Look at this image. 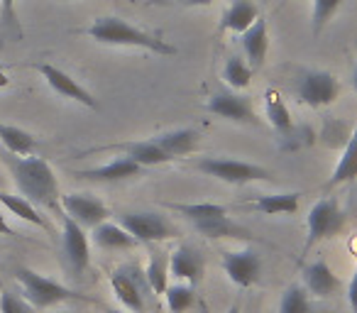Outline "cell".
I'll list each match as a JSON object with an SVG mask.
<instances>
[{
	"label": "cell",
	"instance_id": "obj_22",
	"mask_svg": "<svg viewBox=\"0 0 357 313\" xmlns=\"http://www.w3.org/2000/svg\"><path fill=\"white\" fill-rule=\"evenodd\" d=\"M298 199L301 194L289 191V194H267L257 196L248 204V208L257 211L262 215H294L298 211Z\"/></svg>",
	"mask_w": 357,
	"mask_h": 313
},
{
	"label": "cell",
	"instance_id": "obj_10",
	"mask_svg": "<svg viewBox=\"0 0 357 313\" xmlns=\"http://www.w3.org/2000/svg\"><path fill=\"white\" fill-rule=\"evenodd\" d=\"M206 108H208V113L218 115L223 120H230V123H240V125L259 123L257 113L252 108V100L245 98L243 93H235V91H218V93H213Z\"/></svg>",
	"mask_w": 357,
	"mask_h": 313
},
{
	"label": "cell",
	"instance_id": "obj_23",
	"mask_svg": "<svg viewBox=\"0 0 357 313\" xmlns=\"http://www.w3.org/2000/svg\"><path fill=\"white\" fill-rule=\"evenodd\" d=\"M194 228L199 230L204 238H211V240H252L250 230H245L243 225L233 223L230 215H215V218H208V220H201V223H194Z\"/></svg>",
	"mask_w": 357,
	"mask_h": 313
},
{
	"label": "cell",
	"instance_id": "obj_20",
	"mask_svg": "<svg viewBox=\"0 0 357 313\" xmlns=\"http://www.w3.org/2000/svg\"><path fill=\"white\" fill-rule=\"evenodd\" d=\"M91 238H93V243L98 245L100 250H110V252H118V250H132L139 245L137 240H135L132 235L123 228V225L108 223V220H103L100 225H96Z\"/></svg>",
	"mask_w": 357,
	"mask_h": 313
},
{
	"label": "cell",
	"instance_id": "obj_24",
	"mask_svg": "<svg viewBox=\"0 0 357 313\" xmlns=\"http://www.w3.org/2000/svg\"><path fill=\"white\" fill-rule=\"evenodd\" d=\"M264 115H267L272 128L277 130L282 137H291V135L296 132L294 118H291V113H289L287 103L282 100V93H279V91L269 89L267 93H264Z\"/></svg>",
	"mask_w": 357,
	"mask_h": 313
},
{
	"label": "cell",
	"instance_id": "obj_26",
	"mask_svg": "<svg viewBox=\"0 0 357 313\" xmlns=\"http://www.w3.org/2000/svg\"><path fill=\"white\" fill-rule=\"evenodd\" d=\"M355 179H357V128H355V132H352L350 142H347L345 152L340 154V162H337L335 169H333L331 179H328V189L347 184V181H355Z\"/></svg>",
	"mask_w": 357,
	"mask_h": 313
},
{
	"label": "cell",
	"instance_id": "obj_1",
	"mask_svg": "<svg viewBox=\"0 0 357 313\" xmlns=\"http://www.w3.org/2000/svg\"><path fill=\"white\" fill-rule=\"evenodd\" d=\"M0 160L13 174V181L20 189V196H25L30 204L45 206L50 211H59V181H56L54 169L50 162L42 157H17L10 152H0Z\"/></svg>",
	"mask_w": 357,
	"mask_h": 313
},
{
	"label": "cell",
	"instance_id": "obj_38",
	"mask_svg": "<svg viewBox=\"0 0 357 313\" xmlns=\"http://www.w3.org/2000/svg\"><path fill=\"white\" fill-rule=\"evenodd\" d=\"M0 235H6V238H13V235H15V230H13L10 225L6 223V218H3V213H0Z\"/></svg>",
	"mask_w": 357,
	"mask_h": 313
},
{
	"label": "cell",
	"instance_id": "obj_33",
	"mask_svg": "<svg viewBox=\"0 0 357 313\" xmlns=\"http://www.w3.org/2000/svg\"><path fill=\"white\" fill-rule=\"evenodd\" d=\"M342 0H311V25L313 35H321L323 27L333 20L337 10H340Z\"/></svg>",
	"mask_w": 357,
	"mask_h": 313
},
{
	"label": "cell",
	"instance_id": "obj_29",
	"mask_svg": "<svg viewBox=\"0 0 357 313\" xmlns=\"http://www.w3.org/2000/svg\"><path fill=\"white\" fill-rule=\"evenodd\" d=\"M167 208L181 213L191 225L201 223V220L215 218V215H228V206H220V204H167Z\"/></svg>",
	"mask_w": 357,
	"mask_h": 313
},
{
	"label": "cell",
	"instance_id": "obj_27",
	"mask_svg": "<svg viewBox=\"0 0 357 313\" xmlns=\"http://www.w3.org/2000/svg\"><path fill=\"white\" fill-rule=\"evenodd\" d=\"M0 204L6 206L13 215H17L20 220H27V223L37 225V228H47V220L37 213L35 204H30L25 196H15V194H6V191H0Z\"/></svg>",
	"mask_w": 357,
	"mask_h": 313
},
{
	"label": "cell",
	"instance_id": "obj_28",
	"mask_svg": "<svg viewBox=\"0 0 357 313\" xmlns=\"http://www.w3.org/2000/svg\"><path fill=\"white\" fill-rule=\"evenodd\" d=\"M252 74H255V69L248 64V59H243V56H230L223 66V81L233 91L248 89V86L252 84Z\"/></svg>",
	"mask_w": 357,
	"mask_h": 313
},
{
	"label": "cell",
	"instance_id": "obj_36",
	"mask_svg": "<svg viewBox=\"0 0 357 313\" xmlns=\"http://www.w3.org/2000/svg\"><path fill=\"white\" fill-rule=\"evenodd\" d=\"M347 303H350V308L357 313V269H355V274H352L350 284H347Z\"/></svg>",
	"mask_w": 357,
	"mask_h": 313
},
{
	"label": "cell",
	"instance_id": "obj_6",
	"mask_svg": "<svg viewBox=\"0 0 357 313\" xmlns=\"http://www.w3.org/2000/svg\"><path fill=\"white\" fill-rule=\"evenodd\" d=\"M342 93L340 79L331 71H321V69H306L298 76L296 84V98L303 105L313 110H321L333 105Z\"/></svg>",
	"mask_w": 357,
	"mask_h": 313
},
{
	"label": "cell",
	"instance_id": "obj_12",
	"mask_svg": "<svg viewBox=\"0 0 357 313\" xmlns=\"http://www.w3.org/2000/svg\"><path fill=\"white\" fill-rule=\"evenodd\" d=\"M37 71H40L42 79L47 81V86H50L56 96H61V98H69V100H76V103L86 105V108H91V110L98 108V103H96V98L91 96V91H86L84 86L74 79V76H69L66 71H61L59 66L37 64Z\"/></svg>",
	"mask_w": 357,
	"mask_h": 313
},
{
	"label": "cell",
	"instance_id": "obj_39",
	"mask_svg": "<svg viewBox=\"0 0 357 313\" xmlns=\"http://www.w3.org/2000/svg\"><path fill=\"white\" fill-rule=\"evenodd\" d=\"M10 84V79H8V74L3 69H0V89H6V86Z\"/></svg>",
	"mask_w": 357,
	"mask_h": 313
},
{
	"label": "cell",
	"instance_id": "obj_25",
	"mask_svg": "<svg viewBox=\"0 0 357 313\" xmlns=\"http://www.w3.org/2000/svg\"><path fill=\"white\" fill-rule=\"evenodd\" d=\"M0 142H3L6 152L17 154V157H30V154H35V149H37L35 135H30L22 128H15V125L0 123Z\"/></svg>",
	"mask_w": 357,
	"mask_h": 313
},
{
	"label": "cell",
	"instance_id": "obj_4",
	"mask_svg": "<svg viewBox=\"0 0 357 313\" xmlns=\"http://www.w3.org/2000/svg\"><path fill=\"white\" fill-rule=\"evenodd\" d=\"M196 171L211 176V179H218L223 184L230 186H245L255 184V181H269L272 179V171L264 169L252 162H240L230 160V157H201V160L191 162Z\"/></svg>",
	"mask_w": 357,
	"mask_h": 313
},
{
	"label": "cell",
	"instance_id": "obj_3",
	"mask_svg": "<svg viewBox=\"0 0 357 313\" xmlns=\"http://www.w3.org/2000/svg\"><path fill=\"white\" fill-rule=\"evenodd\" d=\"M15 277L22 287L25 293V301L32 308H52L56 303H66V301H91L84 293H76L74 289L64 287V284L54 282V279L45 277V274L35 272V269L27 267H17Z\"/></svg>",
	"mask_w": 357,
	"mask_h": 313
},
{
	"label": "cell",
	"instance_id": "obj_13",
	"mask_svg": "<svg viewBox=\"0 0 357 313\" xmlns=\"http://www.w3.org/2000/svg\"><path fill=\"white\" fill-rule=\"evenodd\" d=\"M204 272H206L204 254H201L199 247H194V245H178V247L169 254V277L196 287V284L204 279Z\"/></svg>",
	"mask_w": 357,
	"mask_h": 313
},
{
	"label": "cell",
	"instance_id": "obj_40",
	"mask_svg": "<svg viewBox=\"0 0 357 313\" xmlns=\"http://www.w3.org/2000/svg\"><path fill=\"white\" fill-rule=\"evenodd\" d=\"M225 313H240V306H238V303H233V306H230Z\"/></svg>",
	"mask_w": 357,
	"mask_h": 313
},
{
	"label": "cell",
	"instance_id": "obj_34",
	"mask_svg": "<svg viewBox=\"0 0 357 313\" xmlns=\"http://www.w3.org/2000/svg\"><path fill=\"white\" fill-rule=\"evenodd\" d=\"M0 313H32V306L25 298L15 296L13 291H3V296H0Z\"/></svg>",
	"mask_w": 357,
	"mask_h": 313
},
{
	"label": "cell",
	"instance_id": "obj_37",
	"mask_svg": "<svg viewBox=\"0 0 357 313\" xmlns=\"http://www.w3.org/2000/svg\"><path fill=\"white\" fill-rule=\"evenodd\" d=\"M174 6H184V8H208L213 6V0H167Z\"/></svg>",
	"mask_w": 357,
	"mask_h": 313
},
{
	"label": "cell",
	"instance_id": "obj_14",
	"mask_svg": "<svg viewBox=\"0 0 357 313\" xmlns=\"http://www.w3.org/2000/svg\"><path fill=\"white\" fill-rule=\"evenodd\" d=\"M123 152L125 157H130L132 162H137L139 167L149 169V167H159V165H169L174 162L162 147H159L154 139H130V142H118V144H108V147H98L93 152Z\"/></svg>",
	"mask_w": 357,
	"mask_h": 313
},
{
	"label": "cell",
	"instance_id": "obj_5",
	"mask_svg": "<svg viewBox=\"0 0 357 313\" xmlns=\"http://www.w3.org/2000/svg\"><path fill=\"white\" fill-rule=\"evenodd\" d=\"M306 225H308V235L301 250V259L306 257L308 250L316 247L318 243L331 240L342 233V228H345V213H342L340 204H337L335 199H321L308 211Z\"/></svg>",
	"mask_w": 357,
	"mask_h": 313
},
{
	"label": "cell",
	"instance_id": "obj_41",
	"mask_svg": "<svg viewBox=\"0 0 357 313\" xmlns=\"http://www.w3.org/2000/svg\"><path fill=\"white\" fill-rule=\"evenodd\" d=\"M352 86H355V91H357V66H355V71H352Z\"/></svg>",
	"mask_w": 357,
	"mask_h": 313
},
{
	"label": "cell",
	"instance_id": "obj_16",
	"mask_svg": "<svg viewBox=\"0 0 357 313\" xmlns=\"http://www.w3.org/2000/svg\"><path fill=\"white\" fill-rule=\"evenodd\" d=\"M303 289L308 291V296L333 298L340 291V279L328 267V262L313 259V262L303 264Z\"/></svg>",
	"mask_w": 357,
	"mask_h": 313
},
{
	"label": "cell",
	"instance_id": "obj_19",
	"mask_svg": "<svg viewBox=\"0 0 357 313\" xmlns=\"http://www.w3.org/2000/svg\"><path fill=\"white\" fill-rule=\"evenodd\" d=\"M154 142L164 149V152L172 157V160H181V157H189L199 149L201 135L194 128H178V130H169V132L154 135Z\"/></svg>",
	"mask_w": 357,
	"mask_h": 313
},
{
	"label": "cell",
	"instance_id": "obj_32",
	"mask_svg": "<svg viewBox=\"0 0 357 313\" xmlns=\"http://www.w3.org/2000/svg\"><path fill=\"white\" fill-rule=\"evenodd\" d=\"M279 313H311V296L303 289V284H291L282 293Z\"/></svg>",
	"mask_w": 357,
	"mask_h": 313
},
{
	"label": "cell",
	"instance_id": "obj_8",
	"mask_svg": "<svg viewBox=\"0 0 357 313\" xmlns=\"http://www.w3.org/2000/svg\"><path fill=\"white\" fill-rule=\"evenodd\" d=\"M61 252H64V262L74 277H81L89 269L91 264L89 235H86V228H81L66 213L61 215Z\"/></svg>",
	"mask_w": 357,
	"mask_h": 313
},
{
	"label": "cell",
	"instance_id": "obj_21",
	"mask_svg": "<svg viewBox=\"0 0 357 313\" xmlns=\"http://www.w3.org/2000/svg\"><path fill=\"white\" fill-rule=\"evenodd\" d=\"M262 15L259 8L255 6L252 0H233L228 6V10L223 13V20H220V30L235 32V35H243L250 25H252L257 17Z\"/></svg>",
	"mask_w": 357,
	"mask_h": 313
},
{
	"label": "cell",
	"instance_id": "obj_7",
	"mask_svg": "<svg viewBox=\"0 0 357 313\" xmlns=\"http://www.w3.org/2000/svg\"><path fill=\"white\" fill-rule=\"evenodd\" d=\"M118 223L132 235L137 243H164L178 235L174 223L154 211H125L118 215Z\"/></svg>",
	"mask_w": 357,
	"mask_h": 313
},
{
	"label": "cell",
	"instance_id": "obj_11",
	"mask_svg": "<svg viewBox=\"0 0 357 313\" xmlns=\"http://www.w3.org/2000/svg\"><path fill=\"white\" fill-rule=\"evenodd\" d=\"M61 211L69 215L71 220L81 225V228H96L103 220H108L110 211L100 199H96L93 194H66L59 201Z\"/></svg>",
	"mask_w": 357,
	"mask_h": 313
},
{
	"label": "cell",
	"instance_id": "obj_35",
	"mask_svg": "<svg viewBox=\"0 0 357 313\" xmlns=\"http://www.w3.org/2000/svg\"><path fill=\"white\" fill-rule=\"evenodd\" d=\"M15 3L17 0H0V20L8 30H13L17 37L22 35L20 30V22H17V10H15Z\"/></svg>",
	"mask_w": 357,
	"mask_h": 313
},
{
	"label": "cell",
	"instance_id": "obj_2",
	"mask_svg": "<svg viewBox=\"0 0 357 313\" xmlns=\"http://www.w3.org/2000/svg\"><path fill=\"white\" fill-rule=\"evenodd\" d=\"M86 35L98 42V45L137 47V49H147L159 56L176 54V47L169 45L167 40H162L159 35H152V32H147V30H139L137 25H132V22L123 20V17H115V15L96 17V20L86 27Z\"/></svg>",
	"mask_w": 357,
	"mask_h": 313
},
{
	"label": "cell",
	"instance_id": "obj_9",
	"mask_svg": "<svg viewBox=\"0 0 357 313\" xmlns=\"http://www.w3.org/2000/svg\"><path fill=\"white\" fill-rule=\"evenodd\" d=\"M223 269L235 287L250 289L262 277V257L250 247L230 250V252H223Z\"/></svg>",
	"mask_w": 357,
	"mask_h": 313
},
{
	"label": "cell",
	"instance_id": "obj_15",
	"mask_svg": "<svg viewBox=\"0 0 357 313\" xmlns=\"http://www.w3.org/2000/svg\"><path fill=\"white\" fill-rule=\"evenodd\" d=\"M144 167H139L137 162H132L130 157L120 154L113 162L103 167H96V169H81L74 171V176L86 181H98V184H118V181H128V179H137V176L144 174Z\"/></svg>",
	"mask_w": 357,
	"mask_h": 313
},
{
	"label": "cell",
	"instance_id": "obj_18",
	"mask_svg": "<svg viewBox=\"0 0 357 313\" xmlns=\"http://www.w3.org/2000/svg\"><path fill=\"white\" fill-rule=\"evenodd\" d=\"M240 45H243L248 64L252 66V69H262L264 59H267V52H269V27L262 15L240 35Z\"/></svg>",
	"mask_w": 357,
	"mask_h": 313
},
{
	"label": "cell",
	"instance_id": "obj_30",
	"mask_svg": "<svg viewBox=\"0 0 357 313\" xmlns=\"http://www.w3.org/2000/svg\"><path fill=\"white\" fill-rule=\"evenodd\" d=\"M144 279H147V287L157 296H164V291L169 287V259H164L159 252H152L147 267H144Z\"/></svg>",
	"mask_w": 357,
	"mask_h": 313
},
{
	"label": "cell",
	"instance_id": "obj_17",
	"mask_svg": "<svg viewBox=\"0 0 357 313\" xmlns=\"http://www.w3.org/2000/svg\"><path fill=\"white\" fill-rule=\"evenodd\" d=\"M110 289H113L115 298L125 306V311H132V313L144 311V293L130 267H120L110 274Z\"/></svg>",
	"mask_w": 357,
	"mask_h": 313
},
{
	"label": "cell",
	"instance_id": "obj_31",
	"mask_svg": "<svg viewBox=\"0 0 357 313\" xmlns=\"http://www.w3.org/2000/svg\"><path fill=\"white\" fill-rule=\"evenodd\" d=\"M164 298H167V308L169 313H184L194 306L196 301V291L191 284L178 282V284H169L167 291H164Z\"/></svg>",
	"mask_w": 357,
	"mask_h": 313
},
{
	"label": "cell",
	"instance_id": "obj_42",
	"mask_svg": "<svg viewBox=\"0 0 357 313\" xmlns=\"http://www.w3.org/2000/svg\"><path fill=\"white\" fill-rule=\"evenodd\" d=\"M105 313H128V311H118V308H108Z\"/></svg>",
	"mask_w": 357,
	"mask_h": 313
}]
</instances>
